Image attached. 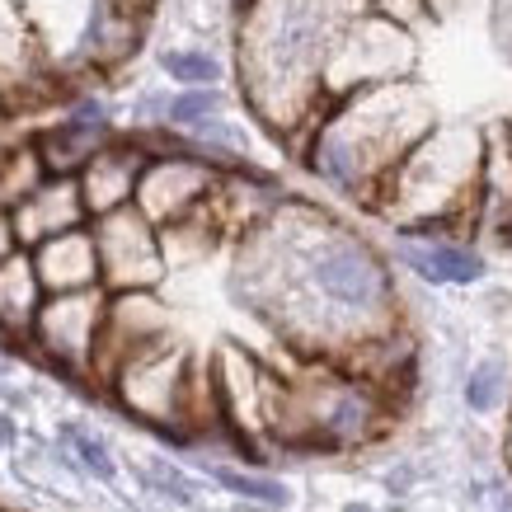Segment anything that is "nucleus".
<instances>
[{
  "mask_svg": "<svg viewBox=\"0 0 512 512\" xmlns=\"http://www.w3.org/2000/svg\"><path fill=\"white\" fill-rule=\"evenodd\" d=\"M94 259H99V287L118 292H151L165 273V240L137 207H118L90 226Z\"/></svg>",
  "mask_w": 512,
  "mask_h": 512,
  "instance_id": "obj_1",
  "label": "nucleus"
},
{
  "mask_svg": "<svg viewBox=\"0 0 512 512\" xmlns=\"http://www.w3.org/2000/svg\"><path fill=\"white\" fill-rule=\"evenodd\" d=\"M306 282L329 311L343 315H372L386 306L390 282L386 268L367 245L357 240H325L306 254Z\"/></svg>",
  "mask_w": 512,
  "mask_h": 512,
  "instance_id": "obj_2",
  "label": "nucleus"
},
{
  "mask_svg": "<svg viewBox=\"0 0 512 512\" xmlns=\"http://www.w3.org/2000/svg\"><path fill=\"white\" fill-rule=\"evenodd\" d=\"M104 306H109L104 287L43 296L38 320H33V329H29V343H38V353H43L57 372H90L99 325H104Z\"/></svg>",
  "mask_w": 512,
  "mask_h": 512,
  "instance_id": "obj_3",
  "label": "nucleus"
},
{
  "mask_svg": "<svg viewBox=\"0 0 512 512\" xmlns=\"http://www.w3.org/2000/svg\"><path fill=\"white\" fill-rule=\"evenodd\" d=\"M113 386L123 395V404L146 419L151 428L160 433H170L174 419H184V404H188V357L170 343H156V348H146L141 357H132L127 367L113 372Z\"/></svg>",
  "mask_w": 512,
  "mask_h": 512,
  "instance_id": "obj_4",
  "label": "nucleus"
},
{
  "mask_svg": "<svg viewBox=\"0 0 512 512\" xmlns=\"http://www.w3.org/2000/svg\"><path fill=\"white\" fill-rule=\"evenodd\" d=\"M212 193V170L202 165V156H151L137 179V207L151 226H174L188 221Z\"/></svg>",
  "mask_w": 512,
  "mask_h": 512,
  "instance_id": "obj_5",
  "label": "nucleus"
},
{
  "mask_svg": "<svg viewBox=\"0 0 512 512\" xmlns=\"http://www.w3.org/2000/svg\"><path fill=\"white\" fill-rule=\"evenodd\" d=\"M109 141H113V132H109L104 109H99V104H80L66 123L47 127L43 137L33 141V156H38L47 179H76Z\"/></svg>",
  "mask_w": 512,
  "mask_h": 512,
  "instance_id": "obj_6",
  "label": "nucleus"
},
{
  "mask_svg": "<svg viewBox=\"0 0 512 512\" xmlns=\"http://www.w3.org/2000/svg\"><path fill=\"white\" fill-rule=\"evenodd\" d=\"M85 221H90V212H85V202H80L76 179H43V184L10 212V231H15L19 249H38L43 240L80 231Z\"/></svg>",
  "mask_w": 512,
  "mask_h": 512,
  "instance_id": "obj_7",
  "label": "nucleus"
},
{
  "mask_svg": "<svg viewBox=\"0 0 512 512\" xmlns=\"http://www.w3.org/2000/svg\"><path fill=\"white\" fill-rule=\"evenodd\" d=\"M146 160L151 156L141 151L137 141H109V146L76 174L85 212H90V217H109V212H118V207H132Z\"/></svg>",
  "mask_w": 512,
  "mask_h": 512,
  "instance_id": "obj_8",
  "label": "nucleus"
},
{
  "mask_svg": "<svg viewBox=\"0 0 512 512\" xmlns=\"http://www.w3.org/2000/svg\"><path fill=\"white\" fill-rule=\"evenodd\" d=\"M33 273L43 296H66V292H90L99 287V259H94V240L90 226L66 231L57 240H43L38 249H29Z\"/></svg>",
  "mask_w": 512,
  "mask_h": 512,
  "instance_id": "obj_9",
  "label": "nucleus"
},
{
  "mask_svg": "<svg viewBox=\"0 0 512 512\" xmlns=\"http://www.w3.org/2000/svg\"><path fill=\"white\" fill-rule=\"evenodd\" d=\"M38 306H43V287H38L29 249H15L0 264V339H29Z\"/></svg>",
  "mask_w": 512,
  "mask_h": 512,
  "instance_id": "obj_10",
  "label": "nucleus"
},
{
  "mask_svg": "<svg viewBox=\"0 0 512 512\" xmlns=\"http://www.w3.org/2000/svg\"><path fill=\"white\" fill-rule=\"evenodd\" d=\"M315 47H320V10H315L311 0L301 5H287L278 15V24H273V33H268V62H273V71H301V66L315 57Z\"/></svg>",
  "mask_w": 512,
  "mask_h": 512,
  "instance_id": "obj_11",
  "label": "nucleus"
},
{
  "mask_svg": "<svg viewBox=\"0 0 512 512\" xmlns=\"http://www.w3.org/2000/svg\"><path fill=\"white\" fill-rule=\"evenodd\" d=\"M400 259L419 278H433V282H475L484 273V264L470 254V249H456V245H428V249H414L404 245Z\"/></svg>",
  "mask_w": 512,
  "mask_h": 512,
  "instance_id": "obj_12",
  "label": "nucleus"
},
{
  "mask_svg": "<svg viewBox=\"0 0 512 512\" xmlns=\"http://www.w3.org/2000/svg\"><path fill=\"white\" fill-rule=\"evenodd\" d=\"M212 480L231 494L249 498V503H264V508H287V484L282 480H268V475H245V470H226V466H212Z\"/></svg>",
  "mask_w": 512,
  "mask_h": 512,
  "instance_id": "obj_13",
  "label": "nucleus"
},
{
  "mask_svg": "<svg viewBox=\"0 0 512 512\" xmlns=\"http://www.w3.org/2000/svg\"><path fill=\"white\" fill-rule=\"evenodd\" d=\"M62 442L71 447V456H76L80 466L90 470V475H99V480H113V456H109V447L99 442V437L90 433V428H80V423H66L62 428Z\"/></svg>",
  "mask_w": 512,
  "mask_h": 512,
  "instance_id": "obj_14",
  "label": "nucleus"
},
{
  "mask_svg": "<svg viewBox=\"0 0 512 512\" xmlns=\"http://www.w3.org/2000/svg\"><path fill=\"white\" fill-rule=\"evenodd\" d=\"M160 66H165L170 80H184L188 90H212V80L221 76V66L207 52H165Z\"/></svg>",
  "mask_w": 512,
  "mask_h": 512,
  "instance_id": "obj_15",
  "label": "nucleus"
},
{
  "mask_svg": "<svg viewBox=\"0 0 512 512\" xmlns=\"http://www.w3.org/2000/svg\"><path fill=\"white\" fill-rule=\"evenodd\" d=\"M217 109H221L217 90H184L165 104V118H170L174 127H202V123H212V113Z\"/></svg>",
  "mask_w": 512,
  "mask_h": 512,
  "instance_id": "obj_16",
  "label": "nucleus"
},
{
  "mask_svg": "<svg viewBox=\"0 0 512 512\" xmlns=\"http://www.w3.org/2000/svg\"><path fill=\"white\" fill-rule=\"evenodd\" d=\"M498 390H503V372H498L494 362H484V367H475V372H470V386H466L470 409H494Z\"/></svg>",
  "mask_w": 512,
  "mask_h": 512,
  "instance_id": "obj_17",
  "label": "nucleus"
},
{
  "mask_svg": "<svg viewBox=\"0 0 512 512\" xmlns=\"http://www.w3.org/2000/svg\"><path fill=\"white\" fill-rule=\"evenodd\" d=\"M15 231H10V217H5V212H0V264H5V259H10V254H15Z\"/></svg>",
  "mask_w": 512,
  "mask_h": 512,
  "instance_id": "obj_18",
  "label": "nucleus"
},
{
  "mask_svg": "<svg viewBox=\"0 0 512 512\" xmlns=\"http://www.w3.org/2000/svg\"><path fill=\"white\" fill-rule=\"evenodd\" d=\"M381 5H386V15L395 10V0H381ZM414 10H419V0H400V19H409Z\"/></svg>",
  "mask_w": 512,
  "mask_h": 512,
  "instance_id": "obj_19",
  "label": "nucleus"
},
{
  "mask_svg": "<svg viewBox=\"0 0 512 512\" xmlns=\"http://www.w3.org/2000/svg\"><path fill=\"white\" fill-rule=\"evenodd\" d=\"M10 433H15V428H10V419L0 414V451H5V442H10Z\"/></svg>",
  "mask_w": 512,
  "mask_h": 512,
  "instance_id": "obj_20",
  "label": "nucleus"
}]
</instances>
